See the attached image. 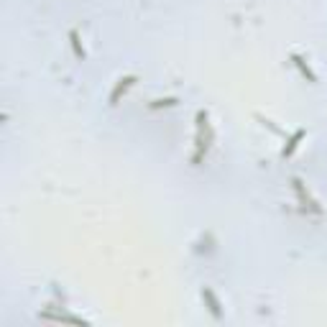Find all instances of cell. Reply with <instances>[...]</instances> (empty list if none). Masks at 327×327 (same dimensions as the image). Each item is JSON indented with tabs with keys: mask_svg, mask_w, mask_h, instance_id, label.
I'll return each instance as SVG.
<instances>
[{
	"mask_svg": "<svg viewBox=\"0 0 327 327\" xmlns=\"http://www.w3.org/2000/svg\"><path fill=\"white\" fill-rule=\"evenodd\" d=\"M69 38H72V46H74V54H77V56L82 59V56H84V51H82V46H79V36H77V31H72V33H69Z\"/></svg>",
	"mask_w": 327,
	"mask_h": 327,
	"instance_id": "277c9868",
	"label": "cell"
},
{
	"mask_svg": "<svg viewBox=\"0 0 327 327\" xmlns=\"http://www.w3.org/2000/svg\"><path fill=\"white\" fill-rule=\"evenodd\" d=\"M302 138H304V128H299V130H297V133H294V136L289 138V146L284 148V159L294 154V151H297V146H299V141H302Z\"/></svg>",
	"mask_w": 327,
	"mask_h": 327,
	"instance_id": "3957f363",
	"label": "cell"
},
{
	"mask_svg": "<svg viewBox=\"0 0 327 327\" xmlns=\"http://www.w3.org/2000/svg\"><path fill=\"white\" fill-rule=\"evenodd\" d=\"M136 82V77L130 74V77H123V79H118V84H115V90L110 92V105H118V100H120V92H125L130 84Z\"/></svg>",
	"mask_w": 327,
	"mask_h": 327,
	"instance_id": "6da1fadb",
	"label": "cell"
},
{
	"mask_svg": "<svg viewBox=\"0 0 327 327\" xmlns=\"http://www.w3.org/2000/svg\"><path fill=\"white\" fill-rule=\"evenodd\" d=\"M202 294H205V297H207V302H210V310H212V312L217 315V299L212 297V292H210V289H205Z\"/></svg>",
	"mask_w": 327,
	"mask_h": 327,
	"instance_id": "5b68a950",
	"label": "cell"
},
{
	"mask_svg": "<svg viewBox=\"0 0 327 327\" xmlns=\"http://www.w3.org/2000/svg\"><path fill=\"white\" fill-rule=\"evenodd\" d=\"M292 61L297 64V67H299V72H302L304 77H307L310 82H317V74H315V72L310 69V64H307V61H304V59H302L299 54H292Z\"/></svg>",
	"mask_w": 327,
	"mask_h": 327,
	"instance_id": "7a4b0ae2",
	"label": "cell"
},
{
	"mask_svg": "<svg viewBox=\"0 0 327 327\" xmlns=\"http://www.w3.org/2000/svg\"><path fill=\"white\" fill-rule=\"evenodd\" d=\"M161 105H177V100H174V97H166V100H156V102H154V107H161Z\"/></svg>",
	"mask_w": 327,
	"mask_h": 327,
	"instance_id": "8992f818",
	"label": "cell"
}]
</instances>
